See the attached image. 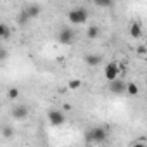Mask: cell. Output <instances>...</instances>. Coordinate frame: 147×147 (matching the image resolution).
Returning a JSON list of instances; mask_svg holds the SVG:
<instances>
[{
    "label": "cell",
    "mask_w": 147,
    "mask_h": 147,
    "mask_svg": "<svg viewBox=\"0 0 147 147\" xmlns=\"http://www.w3.org/2000/svg\"><path fill=\"white\" fill-rule=\"evenodd\" d=\"M107 138V130L104 126H94L85 133V140L88 142V145L92 144H100Z\"/></svg>",
    "instance_id": "obj_1"
},
{
    "label": "cell",
    "mask_w": 147,
    "mask_h": 147,
    "mask_svg": "<svg viewBox=\"0 0 147 147\" xmlns=\"http://www.w3.org/2000/svg\"><path fill=\"white\" fill-rule=\"evenodd\" d=\"M67 19H69L71 24H76V26L85 24L87 19H88V11L83 9V7H76V9H73V11L67 12Z\"/></svg>",
    "instance_id": "obj_2"
},
{
    "label": "cell",
    "mask_w": 147,
    "mask_h": 147,
    "mask_svg": "<svg viewBox=\"0 0 147 147\" xmlns=\"http://www.w3.org/2000/svg\"><path fill=\"white\" fill-rule=\"evenodd\" d=\"M57 40H59L62 45H71L73 42H75V30L69 28V26L61 28V31L57 33Z\"/></svg>",
    "instance_id": "obj_3"
},
{
    "label": "cell",
    "mask_w": 147,
    "mask_h": 147,
    "mask_svg": "<svg viewBox=\"0 0 147 147\" xmlns=\"http://www.w3.org/2000/svg\"><path fill=\"white\" fill-rule=\"evenodd\" d=\"M118 76H119V67H118V64H116V62H109V64H106V69H104V78L111 83V82L118 80Z\"/></svg>",
    "instance_id": "obj_4"
},
{
    "label": "cell",
    "mask_w": 147,
    "mask_h": 147,
    "mask_svg": "<svg viewBox=\"0 0 147 147\" xmlns=\"http://www.w3.org/2000/svg\"><path fill=\"white\" fill-rule=\"evenodd\" d=\"M47 118H49V121H50L52 126H61V125H64V121H66L64 114H62L59 109H50V111L47 113Z\"/></svg>",
    "instance_id": "obj_5"
},
{
    "label": "cell",
    "mask_w": 147,
    "mask_h": 147,
    "mask_svg": "<svg viewBox=\"0 0 147 147\" xmlns=\"http://www.w3.org/2000/svg\"><path fill=\"white\" fill-rule=\"evenodd\" d=\"M125 90H126V82H123V80H119V78L109 83V92L114 94V95H123Z\"/></svg>",
    "instance_id": "obj_6"
},
{
    "label": "cell",
    "mask_w": 147,
    "mask_h": 147,
    "mask_svg": "<svg viewBox=\"0 0 147 147\" xmlns=\"http://www.w3.org/2000/svg\"><path fill=\"white\" fill-rule=\"evenodd\" d=\"M28 114H30V109L26 107V106H16L14 109H12V118L14 119H18V121H23V119H26L28 118Z\"/></svg>",
    "instance_id": "obj_7"
},
{
    "label": "cell",
    "mask_w": 147,
    "mask_h": 147,
    "mask_svg": "<svg viewBox=\"0 0 147 147\" xmlns=\"http://www.w3.org/2000/svg\"><path fill=\"white\" fill-rule=\"evenodd\" d=\"M40 11H42V7H40V5H36V4H30V5H26L24 14L28 16V19H33V18H38Z\"/></svg>",
    "instance_id": "obj_8"
},
{
    "label": "cell",
    "mask_w": 147,
    "mask_h": 147,
    "mask_svg": "<svg viewBox=\"0 0 147 147\" xmlns=\"http://www.w3.org/2000/svg\"><path fill=\"white\" fill-rule=\"evenodd\" d=\"M85 62H87L88 66L95 67V66H99V64L102 62V57H100L99 54H87V55H85Z\"/></svg>",
    "instance_id": "obj_9"
},
{
    "label": "cell",
    "mask_w": 147,
    "mask_h": 147,
    "mask_svg": "<svg viewBox=\"0 0 147 147\" xmlns=\"http://www.w3.org/2000/svg\"><path fill=\"white\" fill-rule=\"evenodd\" d=\"M130 35L133 38H140L142 36V26H140V23H133L130 26Z\"/></svg>",
    "instance_id": "obj_10"
},
{
    "label": "cell",
    "mask_w": 147,
    "mask_h": 147,
    "mask_svg": "<svg viewBox=\"0 0 147 147\" xmlns=\"http://www.w3.org/2000/svg\"><path fill=\"white\" fill-rule=\"evenodd\" d=\"M125 94H128L130 97H137L138 95V85L137 83H126V90H125Z\"/></svg>",
    "instance_id": "obj_11"
},
{
    "label": "cell",
    "mask_w": 147,
    "mask_h": 147,
    "mask_svg": "<svg viewBox=\"0 0 147 147\" xmlns=\"http://www.w3.org/2000/svg\"><path fill=\"white\" fill-rule=\"evenodd\" d=\"M0 131H2V137L4 138H14V128L12 126H9V125H4L2 128H0Z\"/></svg>",
    "instance_id": "obj_12"
},
{
    "label": "cell",
    "mask_w": 147,
    "mask_h": 147,
    "mask_svg": "<svg viewBox=\"0 0 147 147\" xmlns=\"http://www.w3.org/2000/svg\"><path fill=\"white\" fill-rule=\"evenodd\" d=\"M87 36H88L90 40H95V38L99 36V26H97V24L88 26V30H87Z\"/></svg>",
    "instance_id": "obj_13"
},
{
    "label": "cell",
    "mask_w": 147,
    "mask_h": 147,
    "mask_svg": "<svg viewBox=\"0 0 147 147\" xmlns=\"http://www.w3.org/2000/svg\"><path fill=\"white\" fill-rule=\"evenodd\" d=\"M7 97H9V100H16L19 97V88H9Z\"/></svg>",
    "instance_id": "obj_14"
},
{
    "label": "cell",
    "mask_w": 147,
    "mask_h": 147,
    "mask_svg": "<svg viewBox=\"0 0 147 147\" xmlns=\"http://www.w3.org/2000/svg\"><path fill=\"white\" fill-rule=\"evenodd\" d=\"M94 4H95V5H99V7H111V5H113L111 0H95Z\"/></svg>",
    "instance_id": "obj_15"
},
{
    "label": "cell",
    "mask_w": 147,
    "mask_h": 147,
    "mask_svg": "<svg viewBox=\"0 0 147 147\" xmlns=\"http://www.w3.org/2000/svg\"><path fill=\"white\" fill-rule=\"evenodd\" d=\"M67 87H69L71 90H76V88L82 87V82H80V80H71V82L67 83Z\"/></svg>",
    "instance_id": "obj_16"
},
{
    "label": "cell",
    "mask_w": 147,
    "mask_h": 147,
    "mask_svg": "<svg viewBox=\"0 0 147 147\" xmlns=\"http://www.w3.org/2000/svg\"><path fill=\"white\" fill-rule=\"evenodd\" d=\"M9 57V50L7 49H0V61H5Z\"/></svg>",
    "instance_id": "obj_17"
},
{
    "label": "cell",
    "mask_w": 147,
    "mask_h": 147,
    "mask_svg": "<svg viewBox=\"0 0 147 147\" xmlns=\"http://www.w3.org/2000/svg\"><path fill=\"white\" fill-rule=\"evenodd\" d=\"M18 21H19V24H24V23L28 21V16L24 14V11H21V14H19V19H18Z\"/></svg>",
    "instance_id": "obj_18"
},
{
    "label": "cell",
    "mask_w": 147,
    "mask_h": 147,
    "mask_svg": "<svg viewBox=\"0 0 147 147\" xmlns=\"http://www.w3.org/2000/svg\"><path fill=\"white\" fill-rule=\"evenodd\" d=\"M5 30H7V26H5V24H2V23H0V38H2V36H4V33H5Z\"/></svg>",
    "instance_id": "obj_19"
},
{
    "label": "cell",
    "mask_w": 147,
    "mask_h": 147,
    "mask_svg": "<svg viewBox=\"0 0 147 147\" xmlns=\"http://www.w3.org/2000/svg\"><path fill=\"white\" fill-rule=\"evenodd\" d=\"M9 36H11V30H9V28H7V30H5V33H4V36H2V38H4V40H7V38H9Z\"/></svg>",
    "instance_id": "obj_20"
},
{
    "label": "cell",
    "mask_w": 147,
    "mask_h": 147,
    "mask_svg": "<svg viewBox=\"0 0 147 147\" xmlns=\"http://www.w3.org/2000/svg\"><path fill=\"white\" fill-rule=\"evenodd\" d=\"M137 52H138L140 55H144V54H145V47H138V49H137Z\"/></svg>",
    "instance_id": "obj_21"
},
{
    "label": "cell",
    "mask_w": 147,
    "mask_h": 147,
    "mask_svg": "<svg viewBox=\"0 0 147 147\" xmlns=\"http://www.w3.org/2000/svg\"><path fill=\"white\" fill-rule=\"evenodd\" d=\"M133 147H147V145H145V144H144V142H137V144H135V145H133Z\"/></svg>",
    "instance_id": "obj_22"
},
{
    "label": "cell",
    "mask_w": 147,
    "mask_h": 147,
    "mask_svg": "<svg viewBox=\"0 0 147 147\" xmlns=\"http://www.w3.org/2000/svg\"><path fill=\"white\" fill-rule=\"evenodd\" d=\"M87 147H95V145H87Z\"/></svg>",
    "instance_id": "obj_23"
}]
</instances>
